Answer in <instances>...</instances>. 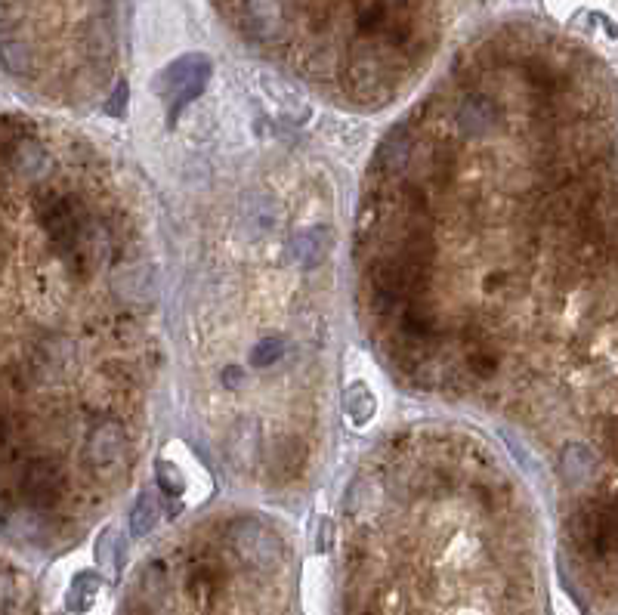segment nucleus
<instances>
[{
  "label": "nucleus",
  "mask_w": 618,
  "mask_h": 615,
  "mask_svg": "<svg viewBox=\"0 0 618 615\" xmlns=\"http://www.w3.org/2000/svg\"><path fill=\"white\" fill-rule=\"evenodd\" d=\"M96 597H99V575L81 572V575H75L72 588H68V594H65V606L72 612H87L96 603Z\"/></svg>",
  "instance_id": "obj_14"
},
{
  "label": "nucleus",
  "mask_w": 618,
  "mask_h": 615,
  "mask_svg": "<svg viewBox=\"0 0 618 615\" xmlns=\"http://www.w3.org/2000/svg\"><path fill=\"white\" fill-rule=\"evenodd\" d=\"M603 439H606V449L618 458V418H615V421H609V427H606V436H603Z\"/></svg>",
  "instance_id": "obj_21"
},
{
  "label": "nucleus",
  "mask_w": 618,
  "mask_h": 615,
  "mask_svg": "<svg viewBox=\"0 0 618 615\" xmlns=\"http://www.w3.org/2000/svg\"><path fill=\"white\" fill-rule=\"evenodd\" d=\"M155 476H158V486H161L164 495L180 498V495L186 492V476H183V470H180L174 461L158 458V464H155Z\"/></svg>",
  "instance_id": "obj_16"
},
{
  "label": "nucleus",
  "mask_w": 618,
  "mask_h": 615,
  "mask_svg": "<svg viewBox=\"0 0 618 615\" xmlns=\"http://www.w3.org/2000/svg\"><path fill=\"white\" fill-rule=\"evenodd\" d=\"M211 81V59L201 53H189L174 59L167 68H161L155 78V93L161 99H167V121L174 124L177 115L189 106L195 96H201V90Z\"/></svg>",
  "instance_id": "obj_2"
},
{
  "label": "nucleus",
  "mask_w": 618,
  "mask_h": 615,
  "mask_svg": "<svg viewBox=\"0 0 618 615\" xmlns=\"http://www.w3.org/2000/svg\"><path fill=\"white\" fill-rule=\"evenodd\" d=\"M38 217L53 251L72 269V276L90 279L96 263L109 254V235L96 226L81 198L65 192L38 198Z\"/></svg>",
  "instance_id": "obj_1"
},
{
  "label": "nucleus",
  "mask_w": 618,
  "mask_h": 615,
  "mask_svg": "<svg viewBox=\"0 0 618 615\" xmlns=\"http://www.w3.org/2000/svg\"><path fill=\"white\" fill-rule=\"evenodd\" d=\"M343 408H347V418L356 427H365L374 418V412H377V399H374V393L362 381H356V384L347 387V393H343Z\"/></svg>",
  "instance_id": "obj_13"
},
{
  "label": "nucleus",
  "mask_w": 618,
  "mask_h": 615,
  "mask_svg": "<svg viewBox=\"0 0 618 615\" xmlns=\"http://www.w3.org/2000/svg\"><path fill=\"white\" fill-rule=\"evenodd\" d=\"M124 449H127V436H124L121 424H115V421L96 424L87 436V458L96 467H115L124 458Z\"/></svg>",
  "instance_id": "obj_9"
},
{
  "label": "nucleus",
  "mask_w": 618,
  "mask_h": 615,
  "mask_svg": "<svg viewBox=\"0 0 618 615\" xmlns=\"http://www.w3.org/2000/svg\"><path fill=\"white\" fill-rule=\"evenodd\" d=\"M501 121V109L495 106V99L486 96V93H470L461 99L458 106V115H455V124L461 133L467 136H486L498 127Z\"/></svg>",
  "instance_id": "obj_8"
},
{
  "label": "nucleus",
  "mask_w": 618,
  "mask_h": 615,
  "mask_svg": "<svg viewBox=\"0 0 618 615\" xmlns=\"http://www.w3.org/2000/svg\"><path fill=\"white\" fill-rule=\"evenodd\" d=\"M229 544L235 548V554L248 560L251 566H272L282 560V541L279 535H272L260 520L242 517L229 526Z\"/></svg>",
  "instance_id": "obj_3"
},
{
  "label": "nucleus",
  "mask_w": 618,
  "mask_h": 615,
  "mask_svg": "<svg viewBox=\"0 0 618 615\" xmlns=\"http://www.w3.org/2000/svg\"><path fill=\"white\" fill-rule=\"evenodd\" d=\"M411 152H415V136H411L408 124H399L384 136V143L377 146L374 170L377 174H384V177H396L411 164Z\"/></svg>",
  "instance_id": "obj_7"
},
{
  "label": "nucleus",
  "mask_w": 618,
  "mask_h": 615,
  "mask_svg": "<svg viewBox=\"0 0 618 615\" xmlns=\"http://www.w3.org/2000/svg\"><path fill=\"white\" fill-rule=\"evenodd\" d=\"M498 353L492 350V344L479 337H470V347H467V356H464V368L473 374L476 381H489L492 374L498 371Z\"/></svg>",
  "instance_id": "obj_12"
},
{
  "label": "nucleus",
  "mask_w": 618,
  "mask_h": 615,
  "mask_svg": "<svg viewBox=\"0 0 618 615\" xmlns=\"http://www.w3.org/2000/svg\"><path fill=\"white\" fill-rule=\"evenodd\" d=\"M4 155H7V167L16 170V174H22L25 180H41V177L50 174V158H47V152L38 140H25V136L7 133Z\"/></svg>",
  "instance_id": "obj_6"
},
{
  "label": "nucleus",
  "mask_w": 618,
  "mask_h": 615,
  "mask_svg": "<svg viewBox=\"0 0 618 615\" xmlns=\"http://www.w3.org/2000/svg\"><path fill=\"white\" fill-rule=\"evenodd\" d=\"M242 381H245V371H242V368H235V365H232V368L223 371V384H226L229 390H235Z\"/></svg>",
  "instance_id": "obj_22"
},
{
  "label": "nucleus",
  "mask_w": 618,
  "mask_h": 615,
  "mask_svg": "<svg viewBox=\"0 0 618 615\" xmlns=\"http://www.w3.org/2000/svg\"><path fill=\"white\" fill-rule=\"evenodd\" d=\"M597 470V461H594V452L588 446H581V442H569L560 455V476L566 486H585L591 483V476Z\"/></svg>",
  "instance_id": "obj_10"
},
{
  "label": "nucleus",
  "mask_w": 618,
  "mask_h": 615,
  "mask_svg": "<svg viewBox=\"0 0 618 615\" xmlns=\"http://www.w3.org/2000/svg\"><path fill=\"white\" fill-rule=\"evenodd\" d=\"M242 28L254 41H276L285 31V10L279 0H242Z\"/></svg>",
  "instance_id": "obj_5"
},
{
  "label": "nucleus",
  "mask_w": 618,
  "mask_h": 615,
  "mask_svg": "<svg viewBox=\"0 0 618 615\" xmlns=\"http://www.w3.org/2000/svg\"><path fill=\"white\" fill-rule=\"evenodd\" d=\"M158 517H161V510H158L155 495H149V492L140 495V498H136V504H133V514H130V532H133L136 538L149 535V532L155 529Z\"/></svg>",
  "instance_id": "obj_15"
},
{
  "label": "nucleus",
  "mask_w": 618,
  "mask_h": 615,
  "mask_svg": "<svg viewBox=\"0 0 618 615\" xmlns=\"http://www.w3.org/2000/svg\"><path fill=\"white\" fill-rule=\"evenodd\" d=\"M25 501L34 510H50L62 501L65 495V473L56 461L50 458H34L22 470V483H19Z\"/></svg>",
  "instance_id": "obj_4"
},
{
  "label": "nucleus",
  "mask_w": 618,
  "mask_h": 615,
  "mask_svg": "<svg viewBox=\"0 0 618 615\" xmlns=\"http://www.w3.org/2000/svg\"><path fill=\"white\" fill-rule=\"evenodd\" d=\"M285 350H288V344L282 337H263L260 344L251 350V365L254 368H269V365H276V362H282V356H285Z\"/></svg>",
  "instance_id": "obj_17"
},
{
  "label": "nucleus",
  "mask_w": 618,
  "mask_h": 615,
  "mask_svg": "<svg viewBox=\"0 0 618 615\" xmlns=\"http://www.w3.org/2000/svg\"><path fill=\"white\" fill-rule=\"evenodd\" d=\"M127 96H130V90H127V84L121 81V84L115 87L112 99L106 102V115H112V118H121V115H124V109H127Z\"/></svg>",
  "instance_id": "obj_19"
},
{
  "label": "nucleus",
  "mask_w": 618,
  "mask_h": 615,
  "mask_svg": "<svg viewBox=\"0 0 618 615\" xmlns=\"http://www.w3.org/2000/svg\"><path fill=\"white\" fill-rule=\"evenodd\" d=\"M328 251H331V229H325V226L303 229L291 245L294 260L303 266H316L319 260H325Z\"/></svg>",
  "instance_id": "obj_11"
},
{
  "label": "nucleus",
  "mask_w": 618,
  "mask_h": 615,
  "mask_svg": "<svg viewBox=\"0 0 618 615\" xmlns=\"http://www.w3.org/2000/svg\"><path fill=\"white\" fill-rule=\"evenodd\" d=\"M115 288L127 297V300H143L146 297V276L143 269H124V272H115Z\"/></svg>",
  "instance_id": "obj_18"
},
{
  "label": "nucleus",
  "mask_w": 618,
  "mask_h": 615,
  "mask_svg": "<svg viewBox=\"0 0 618 615\" xmlns=\"http://www.w3.org/2000/svg\"><path fill=\"white\" fill-rule=\"evenodd\" d=\"M504 285H507V276H504V272H501V269L489 272V276L483 279V288H486V291H501Z\"/></svg>",
  "instance_id": "obj_20"
}]
</instances>
